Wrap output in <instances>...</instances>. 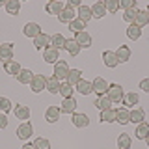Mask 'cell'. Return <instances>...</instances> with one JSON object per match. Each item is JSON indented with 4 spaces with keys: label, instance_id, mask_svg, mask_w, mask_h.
<instances>
[{
    "label": "cell",
    "instance_id": "1",
    "mask_svg": "<svg viewBox=\"0 0 149 149\" xmlns=\"http://www.w3.org/2000/svg\"><path fill=\"white\" fill-rule=\"evenodd\" d=\"M106 95H108V99L112 102H123V97H125V91H123V88L119 86V84H110V88H108V91H106Z\"/></svg>",
    "mask_w": 149,
    "mask_h": 149
},
{
    "label": "cell",
    "instance_id": "2",
    "mask_svg": "<svg viewBox=\"0 0 149 149\" xmlns=\"http://www.w3.org/2000/svg\"><path fill=\"white\" fill-rule=\"evenodd\" d=\"M69 65L65 60H60V62H56L54 63V77L58 78V80H63V78H67V74H69Z\"/></svg>",
    "mask_w": 149,
    "mask_h": 149
},
{
    "label": "cell",
    "instance_id": "3",
    "mask_svg": "<svg viewBox=\"0 0 149 149\" xmlns=\"http://www.w3.org/2000/svg\"><path fill=\"white\" fill-rule=\"evenodd\" d=\"M45 88H47V78L43 74H34V78H32V82H30V90L34 93H39V91H43Z\"/></svg>",
    "mask_w": 149,
    "mask_h": 149
},
{
    "label": "cell",
    "instance_id": "4",
    "mask_svg": "<svg viewBox=\"0 0 149 149\" xmlns=\"http://www.w3.org/2000/svg\"><path fill=\"white\" fill-rule=\"evenodd\" d=\"M63 8H65V4L62 2V0H50V2H47V13H50V15H56V17H60V13L63 11Z\"/></svg>",
    "mask_w": 149,
    "mask_h": 149
},
{
    "label": "cell",
    "instance_id": "5",
    "mask_svg": "<svg viewBox=\"0 0 149 149\" xmlns=\"http://www.w3.org/2000/svg\"><path fill=\"white\" fill-rule=\"evenodd\" d=\"M71 123L74 125V127H78V129H86L88 125H90V118H88L86 114H80V112H74V114L71 116Z\"/></svg>",
    "mask_w": 149,
    "mask_h": 149
},
{
    "label": "cell",
    "instance_id": "6",
    "mask_svg": "<svg viewBox=\"0 0 149 149\" xmlns=\"http://www.w3.org/2000/svg\"><path fill=\"white\" fill-rule=\"evenodd\" d=\"M102 62H104V65L110 67V69H114V67L119 65V60H118V56H116L114 50H104V52H102Z\"/></svg>",
    "mask_w": 149,
    "mask_h": 149
},
{
    "label": "cell",
    "instance_id": "7",
    "mask_svg": "<svg viewBox=\"0 0 149 149\" xmlns=\"http://www.w3.org/2000/svg\"><path fill=\"white\" fill-rule=\"evenodd\" d=\"M74 41L78 43V47H80V49H90V47H91V36L88 34L86 30L74 34Z\"/></svg>",
    "mask_w": 149,
    "mask_h": 149
},
{
    "label": "cell",
    "instance_id": "8",
    "mask_svg": "<svg viewBox=\"0 0 149 149\" xmlns=\"http://www.w3.org/2000/svg\"><path fill=\"white\" fill-rule=\"evenodd\" d=\"M13 54H15V50H13V43H2V45H0V60H2V62H9V60H13Z\"/></svg>",
    "mask_w": 149,
    "mask_h": 149
},
{
    "label": "cell",
    "instance_id": "9",
    "mask_svg": "<svg viewBox=\"0 0 149 149\" xmlns=\"http://www.w3.org/2000/svg\"><path fill=\"white\" fill-rule=\"evenodd\" d=\"M32 134H34V127H32L28 121H24V123H21L17 127V136L21 138V140H28Z\"/></svg>",
    "mask_w": 149,
    "mask_h": 149
},
{
    "label": "cell",
    "instance_id": "10",
    "mask_svg": "<svg viewBox=\"0 0 149 149\" xmlns=\"http://www.w3.org/2000/svg\"><path fill=\"white\" fill-rule=\"evenodd\" d=\"M91 86H93V91L95 93H99V95H104L106 91H108V88H110V84L104 80V78H101V77H97L95 80L91 82Z\"/></svg>",
    "mask_w": 149,
    "mask_h": 149
},
{
    "label": "cell",
    "instance_id": "11",
    "mask_svg": "<svg viewBox=\"0 0 149 149\" xmlns=\"http://www.w3.org/2000/svg\"><path fill=\"white\" fill-rule=\"evenodd\" d=\"M43 60L47 63H56V62H60V52L54 47H47L43 50Z\"/></svg>",
    "mask_w": 149,
    "mask_h": 149
},
{
    "label": "cell",
    "instance_id": "12",
    "mask_svg": "<svg viewBox=\"0 0 149 149\" xmlns=\"http://www.w3.org/2000/svg\"><path fill=\"white\" fill-rule=\"evenodd\" d=\"M21 63L17 62V60H9V62H4V71L8 74H11V77H17L19 73H21Z\"/></svg>",
    "mask_w": 149,
    "mask_h": 149
},
{
    "label": "cell",
    "instance_id": "13",
    "mask_svg": "<svg viewBox=\"0 0 149 149\" xmlns=\"http://www.w3.org/2000/svg\"><path fill=\"white\" fill-rule=\"evenodd\" d=\"M116 121H118L119 125H127L130 123V110L129 108H118L116 110Z\"/></svg>",
    "mask_w": 149,
    "mask_h": 149
},
{
    "label": "cell",
    "instance_id": "14",
    "mask_svg": "<svg viewBox=\"0 0 149 149\" xmlns=\"http://www.w3.org/2000/svg\"><path fill=\"white\" fill-rule=\"evenodd\" d=\"M24 36L26 37H32V39H36L37 36L41 34V28H39V24L37 22H28V24H24Z\"/></svg>",
    "mask_w": 149,
    "mask_h": 149
},
{
    "label": "cell",
    "instance_id": "15",
    "mask_svg": "<svg viewBox=\"0 0 149 149\" xmlns=\"http://www.w3.org/2000/svg\"><path fill=\"white\" fill-rule=\"evenodd\" d=\"M60 114H62V110H60L58 106H49V108L45 110V119L49 121V123H56V121L60 119Z\"/></svg>",
    "mask_w": 149,
    "mask_h": 149
},
{
    "label": "cell",
    "instance_id": "16",
    "mask_svg": "<svg viewBox=\"0 0 149 149\" xmlns=\"http://www.w3.org/2000/svg\"><path fill=\"white\" fill-rule=\"evenodd\" d=\"M49 45H50V37L47 36L45 32H41V34L34 39V47H36V49H39V50H45Z\"/></svg>",
    "mask_w": 149,
    "mask_h": 149
},
{
    "label": "cell",
    "instance_id": "17",
    "mask_svg": "<svg viewBox=\"0 0 149 149\" xmlns=\"http://www.w3.org/2000/svg\"><path fill=\"white\" fill-rule=\"evenodd\" d=\"M77 104L78 102L73 99H63L62 102V106H60V110H62V114H74V110H77Z\"/></svg>",
    "mask_w": 149,
    "mask_h": 149
},
{
    "label": "cell",
    "instance_id": "18",
    "mask_svg": "<svg viewBox=\"0 0 149 149\" xmlns=\"http://www.w3.org/2000/svg\"><path fill=\"white\" fill-rule=\"evenodd\" d=\"M58 19H60V22H67V24H69L73 19H77V15H74V8L65 6V8H63V11L60 13V17H58Z\"/></svg>",
    "mask_w": 149,
    "mask_h": 149
},
{
    "label": "cell",
    "instance_id": "19",
    "mask_svg": "<svg viewBox=\"0 0 149 149\" xmlns=\"http://www.w3.org/2000/svg\"><path fill=\"white\" fill-rule=\"evenodd\" d=\"M13 112H15L17 119H22V121L30 119V108H28L26 104H15V108H13Z\"/></svg>",
    "mask_w": 149,
    "mask_h": 149
},
{
    "label": "cell",
    "instance_id": "20",
    "mask_svg": "<svg viewBox=\"0 0 149 149\" xmlns=\"http://www.w3.org/2000/svg\"><path fill=\"white\" fill-rule=\"evenodd\" d=\"M116 56H118L119 63H125V62H129V60H130V49H129L127 45H119V49L116 50Z\"/></svg>",
    "mask_w": 149,
    "mask_h": 149
},
{
    "label": "cell",
    "instance_id": "21",
    "mask_svg": "<svg viewBox=\"0 0 149 149\" xmlns=\"http://www.w3.org/2000/svg\"><path fill=\"white\" fill-rule=\"evenodd\" d=\"M138 102H140L138 93H134V91L125 93V97H123V104H125V108H132V106H134V104H138Z\"/></svg>",
    "mask_w": 149,
    "mask_h": 149
},
{
    "label": "cell",
    "instance_id": "22",
    "mask_svg": "<svg viewBox=\"0 0 149 149\" xmlns=\"http://www.w3.org/2000/svg\"><path fill=\"white\" fill-rule=\"evenodd\" d=\"M146 119V110L143 108H132L130 110V123H142Z\"/></svg>",
    "mask_w": 149,
    "mask_h": 149
},
{
    "label": "cell",
    "instance_id": "23",
    "mask_svg": "<svg viewBox=\"0 0 149 149\" xmlns=\"http://www.w3.org/2000/svg\"><path fill=\"white\" fill-rule=\"evenodd\" d=\"M132 146V138H130V134L123 132L118 136V149H130Z\"/></svg>",
    "mask_w": 149,
    "mask_h": 149
},
{
    "label": "cell",
    "instance_id": "24",
    "mask_svg": "<svg viewBox=\"0 0 149 149\" xmlns=\"http://www.w3.org/2000/svg\"><path fill=\"white\" fill-rule=\"evenodd\" d=\"M80 80H82V71H80V69H71V71H69V74H67V84L77 86Z\"/></svg>",
    "mask_w": 149,
    "mask_h": 149
},
{
    "label": "cell",
    "instance_id": "25",
    "mask_svg": "<svg viewBox=\"0 0 149 149\" xmlns=\"http://www.w3.org/2000/svg\"><path fill=\"white\" fill-rule=\"evenodd\" d=\"M104 13H106L104 2H95V4L91 6V15H93V19H101V17H104Z\"/></svg>",
    "mask_w": 149,
    "mask_h": 149
},
{
    "label": "cell",
    "instance_id": "26",
    "mask_svg": "<svg viewBox=\"0 0 149 149\" xmlns=\"http://www.w3.org/2000/svg\"><path fill=\"white\" fill-rule=\"evenodd\" d=\"M95 106H97L101 112H102V110H108V108H112V101L108 99V95L104 93V95H99V99L95 101Z\"/></svg>",
    "mask_w": 149,
    "mask_h": 149
},
{
    "label": "cell",
    "instance_id": "27",
    "mask_svg": "<svg viewBox=\"0 0 149 149\" xmlns=\"http://www.w3.org/2000/svg\"><path fill=\"white\" fill-rule=\"evenodd\" d=\"M136 138L138 140H146L147 136H149V123H146V121H142V123L136 127Z\"/></svg>",
    "mask_w": 149,
    "mask_h": 149
},
{
    "label": "cell",
    "instance_id": "28",
    "mask_svg": "<svg viewBox=\"0 0 149 149\" xmlns=\"http://www.w3.org/2000/svg\"><path fill=\"white\" fill-rule=\"evenodd\" d=\"M65 41H67V39H65L62 34L50 36V47H54L56 50H58V49H63V47H65Z\"/></svg>",
    "mask_w": 149,
    "mask_h": 149
},
{
    "label": "cell",
    "instance_id": "29",
    "mask_svg": "<svg viewBox=\"0 0 149 149\" xmlns=\"http://www.w3.org/2000/svg\"><path fill=\"white\" fill-rule=\"evenodd\" d=\"M77 91L78 93H82V95H90V93L93 91V86H91V82H88V80H82L77 84Z\"/></svg>",
    "mask_w": 149,
    "mask_h": 149
},
{
    "label": "cell",
    "instance_id": "30",
    "mask_svg": "<svg viewBox=\"0 0 149 149\" xmlns=\"http://www.w3.org/2000/svg\"><path fill=\"white\" fill-rule=\"evenodd\" d=\"M73 91H74V86H71V84H67V82L60 84V95H62L63 99H71Z\"/></svg>",
    "mask_w": 149,
    "mask_h": 149
},
{
    "label": "cell",
    "instance_id": "31",
    "mask_svg": "<svg viewBox=\"0 0 149 149\" xmlns=\"http://www.w3.org/2000/svg\"><path fill=\"white\" fill-rule=\"evenodd\" d=\"M6 11H8V15H17V13L21 11V2H19V0H8Z\"/></svg>",
    "mask_w": 149,
    "mask_h": 149
},
{
    "label": "cell",
    "instance_id": "32",
    "mask_svg": "<svg viewBox=\"0 0 149 149\" xmlns=\"http://www.w3.org/2000/svg\"><path fill=\"white\" fill-rule=\"evenodd\" d=\"M32 78H34V73H32L30 69H21V73L17 74V80L21 84H30Z\"/></svg>",
    "mask_w": 149,
    "mask_h": 149
},
{
    "label": "cell",
    "instance_id": "33",
    "mask_svg": "<svg viewBox=\"0 0 149 149\" xmlns=\"http://www.w3.org/2000/svg\"><path fill=\"white\" fill-rule=\"evenodd\" d=\"M60 84L62 82H60L56 77H50V78H47V90L56 95V93H60Z\"/></svg>",
    "mask_w": 149,
    "mask_h": 149
},
{
    "label": "cell",
    "instance_id": "34",
    "mask_svg": "<svg viewBox=\"0 0 149 149\" xmlns=\"http://www.w3.org/2000/svg\"><path fill=\"white\" fill-rule=\"evenodd\" d=\"M114 121H116V110L114 108L101 112V123H114Z\"/></svg>",
    "mask_w": 149,
    "mask_h": 149
},
{
    "label": "cell",
    "instance_id": "35",
    "mask_svg": "<svg viewBox=\"0 0 149 149\" xmlns=\"http://www.w3.org/2000/svg\"><path fill=\"white\" fill-rule=\"evenodd\" d=\"M127 36H129V39H140V36H142V28H140L138 24H129V28H127Z\"/></svg>",
    "mask_w": 149,
    "mask_h": 149
},
{
    "label": "cell",
    "instance_id": "36",
    "mask_svg": "<svg viewBox=\"0 0 149 149\" xmlns=\"http://www.w3.org/2000/svg\"><path fill=\"white\" fill-rule=\"evenodd\" d=\"M63 49L67 50L71 56H77L78 52H80V47H78V43H77L74 39H67V41H65V47H63Z\"/></svg>",
    "mask_w": 149,
    "mask_h": 149
},
{
    "label": "cell",
    "instance_id": "37",
    "mask_svg": "<svg viewBox=\"0 0 149 149\" xmlns=\"http://www.w3.org/2000/svg\"><path fill=\"white\" fill-rule=\"evenodd\" d=\"M84 28H86V22L80 21L78 17L73 19V21L69 22V30H71V32H77V34H78V32H84Z\"/></svg>",
    "mask_w": 149,
    "mask_h": 149
},
{
    "label": "cell",
    "instance_id": "38",
    "mask_svg": "<svg viewBox=\"0 0 149 149\" xmlns=\"http://www.w3.org/2000/svg\"><path fill=\"white\" fill-rule=\"evenodd\" d=\"M77 15H78V19H80V21H84V22H88V21L93 17V15H91V8H88V6H80V8H78V13H77Z\"/></svg>",
    "mask_w": 149,
    "mask_h": 149
},
{
    "label": "cell",
    "instance_id": "39",
    "mask_svg": "<svg viewBox=\"0 0 149 149\" xmlns=\"http://www.w3.org/2000/svg\"><path fill=\"white\" fill-rule=\"evenodd\" d=\"M138 13H140V9L138 8H132V9H127V11L123 13V19L127 22H130V24H132L134 21H136V17H138Z\"/></svg>",
    "mask_w": 149,
    "mask_h": 149
},
{
    "label": "cell",
    "instance_id": "40",
    "mask_svg": "<svg viewBox=\"0 0 149 149\" xmlns=\"http://www.w3.org/2000/svg\"><path fill=\"white\" fill-rule=\"evenodd\" d=\"M134 24H138L140 28L146 26V24H149V13H147V11H142V9H140V13H138L136 21H134Z\"/></svg>",
    "mask_w": 149,
    "mask_h": 149
},
{
    "label": "cell",
    "instance_id": "41",
    "mask_svg": "<svg viewBox=\"0 0 149 149\" xmlns=\"http://www.w3.org/2000/svg\"><path fill=\"white\" fill-rule=\"evenodd\" d=\"M9 110H13V104H11V101H9L8 97H0V112L8 114Z\"/></svg>",
    "mask_w": 149,
    "mask_h": 149
},
{
    "label": "cell",
    "instance_id": "42",
    "mask_svg": "<svg viewBox=\"0 0 149 149\" xmlns=\"http://www.w3.org/2000/svg\"><path fill=\"white\" fill-rule=\"evenodd\" d=\"M104 8H106V11L116 13L119 9V0H106V2H104Z\"/></svg>",
    "mask_w": 149,
    "mask_h": 149
},
{
    "label": "cell",
    "instance_id": "43",
    "mask_svg": "<svg viewBox=\"0 0 149 149\" xmlns=\"http://www.w3.org/2000/svg\"><path fill=\"white\" fill-rule=\"evenodd\" d=\"M34 147L36 149H50V142L47 138H37L34 142Z\"/></svg>",
    "mask_w": 149,
    "mask_h": 149
},
{
    "label": "cell",
    "instance_id": "44",
    "mask_svg": "<svg viewBox=\"0 0 149 149\" xmlns=\"http://www.w3.org/2000/svg\"><path fill=\"white\" fill-rule=\"evenodd\" d=\"M119 8H123L125 11H127V9L136 8V2H134V0H119Z\"/></svg>",
    "mask_w": 149,
    "mask_h": 149
},
{
    "label": "cell",
    "instance_id": "45",
    "mask_svg": "<svg viewBox=\"0 0 149 149\" xmlns=\"http://www.w3.org/2000/svg\"><path fill=\"white\" fill-rule=\"evenodd\" d=\"M8 127V118L4 112H0V129H6Z\"/></svg>",
    "mask_w": 149,
    "mask_h": 149
},
{
    "label": "cell",
    "instance_id": "46",
    "mask_svg": "<svg viewBox=\"0 0 149 149\" xmlns=\"http://www.w3.org/2000/svg\"><path fill=\"white\" fill-rule=\"evenodd\" d=\"M140 90H143V91L149 93V78H143V80L140 82Z\"/></svg>",
    "mask_w": 149,
    "mask_h": 149
},
{
    "label": "cell",
    "instance_id": "47",
    "mask_svg": "<svg viewBox=\"0 0 149 149\" xmlns=\"http://www.w3.org/2000/svg\"><path fill=\"white\" fill-rule=\"evenodd\" d=\"M67 6H71V8H80L82 4H80V0H69Z\"/></svg>",
    "mask_w": 149,
    "mask_h": 149
},
{
    "label": "cell",
    "instance_id": "48",
    "mask_svg": "<svg viewBox=\"0 0 149 149\" xmlns=\"http://www.w3.org/2000/svg\"><path fill=\"white\" fill-rule=\"evenodd\" d=\"M22 149H36V147H34V143H24Z\"/></svg>",
    "mask_w": 149,
    "mask_h": 149
},
{
    "label": "cell",
    "instance_id": "49",
    "mask_svg": "<svg viewBox=\"0 0 149 149\" xmlns=\"http://www.w3.org/2000/svg\"><path fill=\"white\" fill-rule=\"evenodd\" d=\"M0 6H6V2H2V0H0Z\"/></svg>",
    "mask_w": 149,
    "mask_h": 149
},
{
    "label": "cell",
    "instance_id": "50",
    "mask_svg": "<svg viewBox=\"0 0 149 149\" xmlns=\"http://www.w3.org/2000/svg\"><path fill=\"white\" fill-rule=\"evenodd\" d=\"M146 142H147V147H149V136H147V138H146Z\"/></svg>",
    "mask_w": 149,
    "mask_h": 149
},
{
    "label": "cell",
    "instance_id": "51",
    "mask_svg": "<svg viewBox=\"0 0 149 149\" xmlns=\"http://www.w3.org/2000/svg\"><path fill=\"white\" fill-rule=\"evenodd\" d=\"M146 11H147V13H149V6H147V9H146Z\"/></svg>",
    "mask_w": 149,
    "mask_h": 149
}]
</instances>
